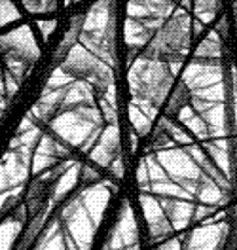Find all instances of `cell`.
<instances>
[{
    "instance_id": "4fadbf2b",
    "label": "cell",
    "mask_w": 237,
    "mask_h": 250,
    "mask_svg": "<svg viewBox=\"0 0 237 250\" xmlns=\"http://www.w3.org/2000/svg\"><path fill=\"white\" fill-rule=\"evenodd\" d=\"M74 80L76 78L70 76L63 66H55L53 72H51V76L47 78L46 87H44V89H63V87H66V85H70Z\"/></svg>"
},
{
    "instance_id": "7a4b0ae2",
    "label": "cell",
    "mask_w": 237,
    "mask_h": 250,
    "mask_svg": "<svg viewBox=\"0 0 237 250\" xmlns=\"http://www.w3.org/2000/svg\"><path fill=\"white\" fill-rule=\"evenodd\" d=\"M59 66H63L65 70L76 80L87 82L95 89L97 97L108 91L110 87H116L114 68L105 61H101L95 53H91L80 42L68 51V55L65 57Z\"/></svg>"
},
{
    "instance_id": "7c38bea8",
    "label": "cell",
    "mask_w": 237,
    "mask_h": 250,
    "mask_svg": "<svg viewBox=\"0 0 237 250\" xmlns=\"http://www.w3.org/2000/svg\"><path fill=\"white\" fill-rule=\"evenodd\" d=\"M220 0H194V14L205 25H211L220 14Z\"/></svg>"
},
{
    "instance_id": "ffe728a7",
    "label": "cell",
    "mask_w": 237,
    "mask_h": 250,
    "mask_svg": "<svg viewBox=\"0 0 237 250\" xmlns=\"http://www.w3.org/2000/svg\"><path fill=\"white\" fill-rule=\"evenodd\" d=\"M2 114H4V112H2V110H0V118H2Z\"/></svg>"
},
{
    "instance_id": "52a82bcc",
    "label": "cell",
    "mask_w": 237,
    "mask_h": 250,
    "mask_svg": "<svg viewBox=\"0 0 237 250\" xmlns=\"http://www.w3.org/2000/svg\"><path fill=\"white\" fill-rule=\"evenodd\" d=\"M114 191V186H112L108 180H101L97 184H91V186L84 188L80 191V197H82V203L87 208V212L91 214L93 222L99 226L101 220H103V214L107 210V207L110 203V195Z\"/></svg>"
},
{
    "instance_id": "ba28073f",
    "label": "cell",
    "mask_w": 237,
    "mask_h": 250,
    "mask_svg": "<svg viewBox=\"0 0 237 250\" xmlns=\"http://www.w3.org/2000/svg\"><path fill=\"white\" fill-rule=\"evenodd\" d=\"M31 250H66V237L59 214L47 222L44 231L36 239L34 247Z\"/></svg>"
},
{
    "instance_id": "44dd1931",
    "label": "cell",
    "mask_w": 237,
    "mask_h": 250,
    "mask_svg": "<svg viewBox=\"0 0 237 250\" xmlns=\"http://www.w3.org/2000/svg\"><path fill=\"white\" fill-rule=\"evenodd\" d=\"M2 74H4V72H2V70H0V78H2Z\"/></svg>"
},
{
    "instance_id": "2e32d148",
    "label": "cell",
    "mask_w": 237,
    "mask_h": 250,
    "mask_svg": "<svg viewBox=\"0 0 237 250\" xmlns=\"http://www.w3.org/2000/svg\"><path fill=\"white\" fill-rule=\"evenodd\" d=\"M124 171H126V167H124V156L120 154V156L112 161L108 172H110L114 178H122V176H124Z\"/></svg>"
},
{
    "instance_id": "5bb4252c",
    "label": "cell",
    "mask_w": 237,
    "mask_h": 250,
    "mask_svg": "<svg viewBox=\"0 0 237 250\" xmlns=\"http://www.w3.org/2000/svg\"><path fill=\"white\" fill-rule=\"evenodd\" d=\"M21 17L12 0H0V27H6Z\"/></svg>"
},
{
    "instance_id": "30bf717a",
    "label": "cell",
    "mask_w": 237,
    "mask_h": 250,
    "mask_svg": "<svg viewBox=\"0 0 237 250\" xmlns=\"http://www.w3.org/2000/svg\"><path fill=\"white\" fill-rule=\"evenodd\" d=\"M80 169H82V163L76 161L70 169H66V171L59 176V180L55 182V186L51 189V199L55 201V203H59V201H63L65 197L74 189V186L78 184L80 180Z\"/></svg>"
},
{
    "instance_id": "ac0fdd59",
    "label": "cell",
    "mask_w": 237,
    "mask_h": 250,
    "mask_svg": "<svg viewBox=\"0 0 237 250\" xmlns=\"http://www.w3.org/2000/svg\"><path fill=\"white\" fill-rule=\"evenodd\" d=\"M8 189H12V184H10V178H8V174H6L4 163L0 161V193H4V191H8Z\"/></svg>"
},
{
    "instance_id": "8fae6325",
    "label": "cell",
    "mask_w": 237,
    "mask_h": 250,
    "mask_svg": "<svg viewBox=\"0 0 237 250\" xmlns=\"http://www.w3.org/2000/svg\"><path fill=\"white\" fill-rule=\"evenodd\" d=\"M23 229V222L16 216L0 222V250H16V241Z\"/></svg>"
},
{
    "instance_id": "9a60e30c",
    "label": "cell",
    "mask_w": 237,
    "mask_h": 250,
    "mask_svg": "<svg viewBox=\"0 0 237 250\" xmlns=\"http://www.w3.org/2000/svg\"><path fill=\"white\" fill-rule=\"evenodd\" d=\"M80 180H82L84 184L91 186V184H97V182H101L103 178H101L99 171H95L91 165H87V163H82V169H80Z\"/></svg>"
},
{
    "instance_id": "277c9868",
    "label": "cell",
    "mask_w": 237,
    "mask_h": 250,
    "mask_svg": "<svg viewBox=\"0 0 237 250\" xmlns=\"http://www.w3.org/2000/svg\"><path fill=\"white\" fill-rule=\"evenodd\" d=\"M0 53L4 57H14L32 64L40 55V47L36 44V38L31 29L23 25L16 31H10L0 36Z\"/></svg>"
},
{
    "instance_id": "e0dca14e",
    "label": "cell",
    "mask_w": 237,
    "mask_h": 250,
    "mask_svg": "<svg viewBox=\"0 0 237 250\" xmlns=\"http://www.w3.org/2000/svg\"><path fill=\"white\" fill-rule=\"evenodd\" d=\"M57 8V0H40V4L36 6L34 12H40V14H49Z\"/></svg>"
},
{
    "instance_id": "d6986e66",
    "label": "cell",
    "mask_w": 237,
    "mask_h": 250,
    "mask_svg": "<svg viewBox=\"0 0 237 250\" xmlns=\"http://www.w3.org/2000/svg\"><path fill=\"white\" fill-rule=\"evenodd\" d=\"M55 21H40L38 23V27H40V32H42V36H44V40H47L49 36H51V32L55 31Z\"/></svg>"
},
{
    "instance_id": "8992f818",
    "label": "cell",
    "mask_w": 237,
    "mask_h": 250,
    "mask_svg": "<svg viewBox=\"0 0 237 250\" xmlns=\"http://www.w3.org/2000/svg\"><path fill=\"white\" fill-rule=\"evenodd\" d=\"M122 154V139H120V127L118 125H107L99 137L93 150L87 154L89 161L97 163L103 169H110L112 161Z\"/></svg>"
},
{
    "instance_id": "7402d4cb",
    "label": "cell",
    "mask_w": 237,
    "mask_h": 250,
    "mask_svg": "<svg viewBox=\"0 0 237 250\" xmlns=\"http://www.w3.org/2000/svg\"><path fill=\"white\" fill-rule=\"evenodd\" d=\"M176 2H180V0H176Z\"/></svg>"
},
{
    "instance_id": "5b68a950",
    "label": "cell",
    "mask_w": 237,
    "mask_h": 250,
    "mask_svg": "<svg viewBox=\"0 0 237 250\" xmlns=\"http://www.w3.org/2000/svg\"><path fill=\"white\" fill-rule=\"evenodd\" d=\"M139 243V226H137V218L133 212V207L129 201H124L120 207L116 224L112 228L110 235L107 239V243L103 245V250H116L124 249V247H131Z\"/></svg>"
},
{
    "instance_id": "3957f363",
    "label": "cell",
    "mask_w": 237,
    "mask_h": 250,
    "mask_svg": "<svg viewBox=\"0 0 237 250\" xmlns=\"http://www.w3.org/2000/svg\"><path fill=\"white\" fill-rule=\"evenodd\" d=\"M59 218L63 224L65 235L68 239L74 241V245L80 250H89L93 243L95 231H97V224L93 222L91 214L87 212V208L82 203L80 193L70 195L68 201L61 207L59 210Z\"/></svg>"
},
{
    "instance_id": "9c48e42d",
    "label": "cell",
    "mask_w": 237,
    "mask_h": 250,
    "mask_svg": "<svg viewBox=\"0 0 237 250\" xmlns=\"http://www.w3.org/2000/svg\"><path fill=\"white\" fill-rule=\"evenodd\" d=\"M84 21H86V16H76L70 21V27L66 29L63 40L59 42V46L55 49V64L57 62L61 64L65 57L68 55V51L80 42V34L84 31Z\"/></svg>"
},
{
    "instance_id": "6da1fadb",
    "label": "cell",
    "mask_w": 237,
    "mask_h": 250,
    "mask_svg": "<svg viewBox=\"0 0 237 250\" xmlns=\"http://www.w3.org/2000/svg\"><path fill=\"white\" fill-rule=\"evenodd\" d=\"M105 124L107 122L99 106H84L57 114L47 127L51 135L68 144L72 150L80 148L84 154H89L99 141Z\"/></svg>"
}]
</instances>
